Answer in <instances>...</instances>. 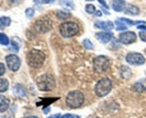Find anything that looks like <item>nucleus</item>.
I'll return each instance as SVG.
<instances>
[{
	"mask_svg": "<svg viewBox=\"0 0 146 118\" xmlns=\"http://www.w3.org/2000/svg\"><path fill=\"white\" fill-rule=\"evenodd\" d=\"M83 44H84V47H85L86 49L92 50L93 48H94V44H93V43L88 39L84 40V41H83Z\"/></svg>",
	"mask_w": 146,
	"mask_h": 118,
	"instance_id": "obj_27",
	"label": "nucleus"
},
{
	"mask_svg": "<svg viewBox=\"0 0 146 118\" xmlns=\"http://www.w3.org/2000/svg\"><path fill=\"white\" fill-rule=\"evenodd\" d=\"M58 3L67 9H73L74 8V4L71 0H59Z\"/></svg>",
	"mask_w": 146,
	"mask_h": 118,
	"instance_id": "obj_18",
	"label": "nucleus"
},
{
	"mask_svg": "<svg viewBox=\"0 0 146 118\" xmlns=\"http://www.w3.org/2000/svg\"><path fill=\"white\" fill-rule=\"evenodd\" d=\"M98 2H99L101 5L104 6V7H106V8L108 9H109V7H108V6L107 5V4H106V2L105 0H98Z\"/></svg>",
	"mask_w": 146,
	"mask_h": 118,
	"instance_id": "obj_33",
	"label": "nucleus"
},
{
	"mask_svg": "<svg viewBox=\"0 0 146 118\" xmlns=\"http://www.w3.org/2000/svg\"><path fill=\"white\" fill-rule=\"evenodd\" d=\"M112 82L110 79L106 78L100 80L95 86V93L97 96L102 98L111 92L112 89Z\"/></svg>",
	"mask_w": 146,
	"mask_h": 118,
	"instance_id": "obj_5",
	"label": "nucleus"
},
{
	"mask_svg": "<svg viewBox=\"0 0 146 118\" xmlns=\"http://www.w3.org/2000/svg\"><path fill=\"white\" fill-rule=\"evenodd\" d=\"M61 118H80V117L76 115H72V114H66L63 115Z\"/></svg>",
	"mask_w": 146,
	"mask_h": 118,
	"instance_id": "obj_31",
	"label": "nucleus"
},
{
	"mask_svg": "<svg viewBox=\"0 0 146 118\" xmlns=\"http://www.w3.org/2000/svg\"><path fill=\"white\" fill-rule=\"evenodd\" d=\"M34 13H35V11H34V9H32V8H28V9H27L25 11L26 15H27V16L29 17V18H31V17H32L34 15Z\"/></svg>",
	"mask_w": 146,
	"mask_h": 118,
	"instance_id": "obj_28",
	"label": "nucleus"
},
{
	"mask_svg": "<svg viewBox=\"0 0 146 118\" xmlns=\"http://www.w3.org/2000/svg\"><path fill=\"white\" fill-rule=\"evenodd\" d=\"M139 37L141 39V41L146 43V30L145 31H141V32L139 33Z\"/></svg>",
	"mask_w": 146,
	"mask_h": 118,
	"instance_id": "obj_30",
	"label": "nucleus"
},
{
	"mask_svg": "<svg viewBox=\"0 0 146 118\" xmlns=\"http://www.w3.org/2000/svg\"><path fill=\"white\" fill-rule=\"evenodd\" d=\"M26 118H38L37 117H35V116H30V117H27Z\"/></svg>",
	"mask_w": 146,
	"mask_h": 118,
	"instance_id": "obj_38",
	"label": "nucleus"
},
{
	"mask_svg": "<svg viewBox=\"0 0 146 118\" xmlns=\"http://www.w3.org/2000/svg\"><path fill=\"white\" fill-rule=\"evenodd\" d=\"M0 118H11V117H8V116H2V117H1Z\"/></svg>",
	"mask_w": 146,
	"mask_h": 118,
	"instance_id": "obj_39",
	"label": "nucleus"
},
{
	"mask_svg": "<svg viewBox=\"0 0 146 118\" xmlns=\"http://www.w3.org/2000/svg\"><path fill=\"white\" fill-rule=\"evenodd\" d=\"M115 23H116L117 24V28H116L117 31H122V30H125L128 28L125 25V24H124V22L120 21V20L119 21L116 20V21H115Z\"/></svg>",
	"mask_w": 146,
	"mask_h": 118,
	"instance_id": "obj_26",
	"label": "nucleus"
},
{
	"mask_svg": "<svg viewBox=\"0 0 146 118\" xmlns=\"http://www.w3.org/2000/svg\"><path fill=\"white\" fill-rule=\"evenodd\" d=\"M55 0H34V2L38 4H51L53 3Z\"/></svg>",
	"mask_w": 146,
	"mask_h": 118,
	"instance_id": "obj_29",
	"label": "nucleus"
},
{
	"mask_svg": "<svg viewBox=\"0 0 146 118\" xmlns=\"http://www.w3.org/2000/svg\"><path fill=\"white\" fill-rule=\"evenodd\" d=\"M137 36L133 31H127L120 34L119 41L123 44H131L135 42Z\"/></svg>",
	"mask_w": 146,
	"mask_h": 118,
	"instance_id": "obj_10",
	"label": "nucleus"
},
{
	"mask_svg": "<svg viewBox=\"0 0 146 118\" xmlns=\"http://www.w3.org/2000/svg\"><path fill=\"white\" fill-rule=\"evenodd\" d=\"M85 9H86V11L88 14H94V13H95L96 11L95 6H94V4H86Z\"/></svg>",
	"mask_w": 146,
	"mask_h": 118,
	"instance_id": "obj_25",
	"label": "nucleus"
},
{
	"mask_svg": "<svg viewBox=\"0 0 146 118\" xmlns=\"http://www.w3.org/2000/svg\"><path fill=\"white\" fill-rule=\"evenodd\" d=\"M134 90L135 92H142L146 90V79H141L134 85Z\"/></svg>",
	"mask_w": 146,
	"mask_h": 118,
	"instance_id": "obj_15",
	"label": "nucleus"
},
{
	"mask_svg": "<svg viewBox=\"0 0 146 118\" xmlns=\"http://www.w3.org/2000/svg\"><path fill=\"white\" fill-rule=\"evenodd\" d=\"M36 85L41 91H51L56 87L55 78L51 74L44 73L37 78Z\"/></svg>",
	"mask_w": 146,
	"mask_h": 118,
	"instance_id": "obj_2",
	"label": "nucleus"
},
{
	"mask_svg": "<svg viewBox=\"0 0 146 118\" xmlns=\"http://www.w3.org/2000/svg\"><path fill=\"white\" fill-rule=\"evenodd\" d=\"M50 111V108L49 107H45V109H44V114H48Z\"/></svg>",
	"mask_w": 146,
	"mask_h": 118,
	"instance_id": "obj_37",
	"label": "nucleus"
},
{
	"mask_svg": "<svg viewBox=\"0 0 146 118\" xmlns=\"http://www.w3.org/2000/svg\"><path fill=\"white\" fill-rule=\"evenodd\" d=\"M131 70L128 68V67L127 66H123L121 67V75L123 78H129L131 76V73H127V72H131Z\"/></svg>",
	"mask_w": 146,
	"mask_h": 118,
	"instance_id": "obj_22",
	"label": "nucleus"
},
{
	"mask_svg": "<svg viewBox=\"0 0 146 118\" xmlns=\"http://www.w3.org/2000/svg\"><path fill=\"white\" fill-rule=\"evenodd\" d=\"M9 44V39L8 36L4 34L0 33V44L4 45H7Z\"/></svg>",
	"mask_w": 146,
	"mask_h": 118,
	"instance_id": "obj_23",
	"label": "nucleus"
},
{
	"mask_svg": "<svg viewBox=\"0 0 146 118\" xmlns=\"http://www.w3.org/2000/svg\"><path fill=\"white\" fill-rule=\"evenodd\" d=\"M59 31L62 36L70 38L78 34L79 31V26L78 24L74 21H66L62 23L59 26Z\"/></svg>",
	"mask_w": 146,
	"mask_h": 118,
	"instance_id": "obj_4",
	"label": "nucleus"
},
{
	"mask_svg": "<svg viewBox=\"0 0 146 118\" xmlns=\"http://www.w3.org/2000/svg\"><path fill=\"white\" fill-rule=\"evenodd\" d=\"M95 26L98 28L105 30V31H111L114 28V24L112 21H97Z\"/></svg>",
	"mask_w": 146,
	"mask_h": 118,
	"instance_id": "obj_12",
	"label": "nucleus"
},
{
	"mask_svg": "<svg viewBox=\"0 0 146 118\" xmlns=\"http://www.w3.org/2000/svg\"><path fill=\"white\" fill-rule=\"evenodd\" d=\"M86 1H94V0H86Z\"/></svg>",
	"mask_w": 146,
	"mask_h": 118,
	"instance_id": "obj_40",
	"label": "nucleus"
},
{
	"mask_svg": "<svg viewBox=\"0 0 146 118\" xmlns=\"http://www.w3.org/2000/svg\"><path fill=\"white\" fill-rule=\"evenodd\" d=\"M46 55L44 52L36 49L31 50L27 56V63L33 68H39L44 64Z\"/></svg>",
	"mask_w": 146,
	"mask_h": 118,
	"instance_id": "obj_1",
	"label": "nucleus"
},
{
	"mask_svg": "<svg viewBox=\"0 0 146 118\" xmlns=\"http://www.w3.org/2000/svg\"><path fill=\"white\" fill-rule=\"evenodd\" d=\"M34 28L38 34H46L52 28V22L48 18H40L36 21Z\"/></svg>",
	"mask_w": 146,
	"mask_h": 118,
	"instance_id": "obj_7",
	"label": "nucleus"
},
{
	"mask_svg": "<svg viewBox=\"0 0 146 118\" xmlns=\"http://www.w3.org/2000/svg\"><path fill=\"white\" fill-rule=\"evenodd\" d=\"M4 73H5V66L4 64L0 63V76L4 75Z\"/></svg>",
	"mask_w": 146,
	"mask_h": 118,
	"instance_id": "obj_32",
	"label": "nucleus"
},
{
	"mask_svg": "<svg viewBox=\"0 0 146 118\" xmlns=\"http://www.w3.org/2000/svg\"><path fill=\"white\" fill-rule=\"evenodd\" d=\"M94 71L97 73H103L109 69V59L105 55H98L94 59L93 63Z\"/></svg>",
	"mask_w": 146,
	"mask_h": 118,
	"instance_id": "obj_6",
	"label": "nucleus"
},
{
	"mask_svg": "<svg viewBox=\"0 0 146 118\" xmlns=\"http://www.w3.org/2000/svg\"><path fill=\"white\" fill-rule=\"evenodd\" d=\"M125 13L131 15H138L140 13V9L136 6L129 4L125 7Z\"/></svg>",
	"mask_w": 146,
	"mask_h": 118,
	"instance_id": "obj_16",
	"label": "nucleus"
},
{
	"mask_svg": "<svg viewBox=\"0 0 146 118\" xmlns=\"http://www.w3.org/2000/svg\"><path fill=\"white\" fill-rule=\"evenodd\" d=\"M9 100L4 95H0V112H4L8 109Z\"/></svg>",
	"mask_w": 146,
	"mask_h": 118,
	"instance_id": "obj_17",
	"label": "nucleus"
},
{
	"mask_svg": "<svg viewBox=\"0 0 146 118\" xmlns=\"http://www.w3.org/2000/svg\"><path fill=\"white\" fill-rule=\"evenodd\" d=\"M95 16H102V12H101V11H99V10H98V11H96V12Z\"/></svg>",
	"mask_w": 146,
	"mask_h": 118,
	"instance_id": "obj_36",
	"label": "nucleus"
},
{
	"mask_svg": "<svg viewBox=\"0 0 146 118\" xmlns=\"http://www.w3.org/2000/svg\"><path fill=\"white\" fill-rule=\"evenodd\" d=\"M84 101V94L79 90H74L70 92L66 98V105L71 109H76L82 105Z\"/></svg>",
	"mask_w": 146,
	"mask_h": 118,
	"instance_id": "obj_3",
	"label": "nucleus"
},
{
	"mask_svg": "<svg viewBox=\"0 0 146 118\" xmlns=\"http://www.w3.org/2000/svg\"><path fill=\"white\" fill-rule=\"evenodd\" d=\"M60 117H61V114L57 113V114H55V115H51V116L48 117L47 118H60Z\"/></svg>",
	"mask_w": 146,
	"mask_h": 118,
	"instance_id": "obj_34",
	"label": "nucleus"
},
{
	"mask_svg": "<svg viewBox=\"0 0 146 118\" xmlns=\"http://www.w3.org/2000/svg\"><path fill=\"white\" fill-rule=\"evenodd\" d=\"M125 1L124 0H115L112 4V8L116 12H121L125 9Z\"/></svg>",
	"mask_w": 146,
	"mask_h": 118,
	"instance_id": "obj_14",
	"label": "nucleus"
},
{
	"mask_svg": "<svg viewBox=\"0 0 146 118\" xmlns=\"http://www.w3.org/2000/svg\"><path fill=\"white\" fill-rule=\"evenodd\" d=\"M145 54H146V48H145Z\"/></svg>",
	"mask_w": 146,
	"mask_h": 118,
	"instance_id": "obj_41",
	"label": "nucleus"
},
{
	"mask_svg": "<svg viewBox=\"0 0 146 118\" xmlns=\"http://www.w3.org/2000/svg\"><path fill=\"white\" fill-rule=\"evenodd\" d=\"M11 24V18L7 16L0 17V28H3L4 27L9 26Z\"/></svg>",
	"mask_w": 146,
	"mask_h": 118,
	"instance_id": "obj_19",
	"label": "nucleus"
},
{
	"mask_svg": "<svg viewBox=\"0 0 146 118\" xmlns=\"http://www.w3.org/2000/svg\"><path fill=\"white\" fill-rule=\"evenodd\" d=\"M118 20L133 26L138 25V24H145V21H133V20H131L129 19V18H120Z\"/></svg>",
	"mask_w": 146,
	"mask_h": 118,
	"instance_id": "obj_20",
	"label": "nucleus"
},
{
	"mask_svg": "<svg viewBox=\"0 0 146 118\" xmlns=\"http://www.w3.org/2000/svg\"><path fill=\"white\" fill-rule=\"evenodd\" d=\"M6 61L8 68L12 71H18L21 65L19 58L16 55H9L6 57Z\"/></svg>",
	"mask_w": 146,
	"mask_h": 118,
	"instance_id": "obj_9",
	"label": "nucleus"
},
{
	"mask_svg": "<svg viewBox=\"0 0 146 118\" xmlns=\"http://www.w3.org/2000/svg\"><path fill=\"white\" fill-rule=\"evenodd\" d=\"M9 87V82L7 80L0 78V92H5Z\"/></svg>",
	"mask_w": 146,
	"mask_h": 118,
	"instance_id": "obj_21",
	"label": "nucleus"
},
{
	"mask_svg": "<svg viewBox=\"0 0 146 118\" xmlns=\"http://www.w3.org/2000/svg\"><path fill=\"white\" fill-rule=\"evenodd\" d=\"M57 16H58V18H61V19H66V18H69L70 16H71V14H68V13L67 12H65V11H58V12H57L56 14Z\"/></svg>",
	"mask_w": 146,
	"mask_h": 118,
	"instance_id": "obj_24",
	"label": "nucleus"
},
{
	"mask_svg": "<svg viewBox=\"0 0 146 118\" xmlns=\"http://www.w3.org/2000/svg\"><path fill=\"white\" fill-rule=\"evenodd\" d=\"M96 38L103 44H107L113 37V34L111 32H99L96 34Z\"/></svg>",
	"mask_w": 146,
	"mask_h": 118,
	"instance_id": "obj_11",
	"label": "nucleus"
},
{
	"mask_svg": "<svg viewBox=\"0 0 146 118\" xmlns=\"http://www.w3.org/2000/svg\"><path fill=\"white\" fill-rule=\"evenodd\" d=\"M125 59L131 65H143L145 62V57L140 53H129L126 55Z\"/></svg>",
	"mask_w": 146,
	"mask_h": 118,
	"instance_id": "obj_8",
	"label": "nucleus"
},
{
	"mask_svg": "<svg viewBox=\"0 0 146 118\" xmlns=\"http://www.w3.org/2000/svg\"><path fill=\"white\" fill-rule=\"evenodd\" d=\"M13 92L16 97L18 98H24L27 95L26 89L24 87L21 85L20 84H16L13 88Z\"/></svg>",
	"mask_w": 146,
	"mask_h": 118,
	"instance_id": "obj_13",
	"label": "nucleus"
},
{
	"mask_svg": "<svg viewBox=\"0 0 146 118\" xmlns=\"http://www.w3.org/2000/svg\"><path fill=\"white\" fill-rule=\"evenodd\" d=\"M137 28H138V29H143V30H144V31H145L146 26H143V25H140V26H138Z\"/></svg>",
	"mask_w": 146,
	"mask_h": 118,
	"instance_id": "obj_35",
	"label": "nucleus"
}]
</instances>
